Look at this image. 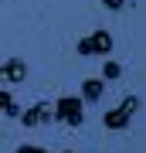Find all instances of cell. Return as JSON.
<instances>
[{"label":"cell","instance_id":"obj_1","mask_svg":"<svg viewBox=\"0 0 146 153\" xmlns=\"http://www.w3.org/2000/svg\"><path fill=\"white\" fill-rule=\"evenodd\" d=\"M54 119L65 123V126H82V119H85V112H82V95H65L58 99V105H54Z\"/></svg>","mask_w":146,"mask_h":153},{"label":"cell","instance_id":"obj_2","mask_svg":"<svg viewBox=\"0 0 146 153\" xmlns=\"http://www.w3.org/2000/svg\"><path fill=\"white\" fill-rule=\"evenodd\" d=\"M112 51V34L109 31H95L92 38H85L78 44V55H109Z\"/></svg>","mask_w":146,"mask_h":153},{"label":"cell","instance_id":"obj_3","mask_svg":"<svg viewBox=\"0 0 146 153\" xmlns=\"http://www.w3.org/2000/svg\"><path fill=\"white\" fill-rule=\"evenodd\" d=\"M133 112H136V99H126V102L119 105V109L105 112V126H109V129H122V126H129Z\"/></svg>","mask_w":146,"mask_h":153},{"label":"cell","instance_id":"obj_4","mask_svg":"<svg viewBox=\"0 0 146 153\" xmlns=\"http://www.w3.org/2000/svg\"><path fill=\"white\" fill-rule=\"evenodd\" d=\"M17 116H21V123L27 126V129H34V126H41V123L54 119V112H51V105H48V102H38L34 109H27V112H17Z\"/></svg>","mask_w":146,"mask_h":153},{"label":"cell","instance_id":"obj_5","mask_svg":"<svg viewBox=\"0 0 146 153\" xmlns=\"http://www.w3.org/2000/svg\"><path fill=\"white\" fill-rule=\"evenodd\" d=\"M102 92H105L102 78H85V85H82V102H99Z\"/></svg>","mask_w":146,"mask_h":153},{"label":"cell","instance_id":"obj_6","mask_svg":"<svg viewBox=\"0 0 146 153\" xmlns=\"http://www.w3.org/2000/svg\"><path fill=\"white\" fill-rule=\"evenodd\" d=\"M24 75H27L24 61H7V65H0V78H4V82H21Z\"/></svg>","mask_w":146,"mask_h":153},{"label":"cell","instance_id":"obj_7","mask_svg":"<svg viewBox=\"0 0 146 153\" xmlns=\"http://www.w3.org/2000/svg\"><path fill=\"white\" fill-rule=\"evenodd\" d=\"M119 75H122V68L116 65V61H109L105 65V78H119Z\"/></svg>","mask_w":146,"mask_h":153},{"label":"cell","instance_id":"obj_8","mask_svg":"<svg viewBox=\"0 0 146 153\" xmlns=\"http://www.w3.org/2000/svg\"><path fill=\"white\" fill-rule=\"evenodd\" d=\"M10 105H14V102H10V92H0V109L7 112V109H10Z\"/></svg>","mask_w":146,"mask_h":153},{"label":"cell","instance_id":"obj_9","mask_svg":"<svg viewBox=\"0 0 146 153\" xmlns=\"http://www.w3.org/2000/svg\"><path fill=\"white\" fill-rule=\"evenodd\" d=\"M102 4H105V7H109V10H119V7H122V4H126V0H102Z\"/></svg>","mask_w":146,"mask_h":153},{"label":"cell","instance_id":"obj_10","mask_svg":"<svg viewBox=\"0 0 146 153\" xmlns=\"http://www.w3.org/2000/svg\"><path fill=\"white\" fill-rule=\"evenodd\" d=\"M17 153H44V150H41V146H21Z\"/></svg>","mask_w":146,"mask_h":153}]
</instances>
